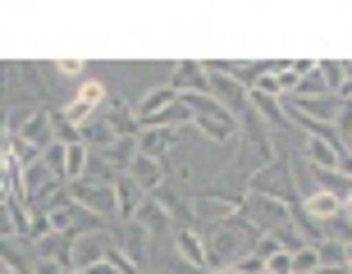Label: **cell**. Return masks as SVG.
<instances>
[{"mask_svg":"<svg viewBox=\"0 0 352 274\" xmlns=\"http://www.w3.org/2000/svg\"><path fill=\"white\" fill-rule=\"evenodd\" d=\"M201 233V242H206V265L215 274L229 270V265H238L243 256H252V251L261 247V229L238 210V215H229V220H215V224H201L197 229Z\"/></svg>","mask_w":352,"mask_h":274,"instance_id":"6da1fadb","label":"cell"},{"mask_svg":"<svg viewBox=\"0 0 352 274\" xmlns=\"http://www.w3.org/2000/svg\"><path fill=\"white\" fill-rule=\"evenodd\" d=\"M302 156H307L311 170H339V165H343V146L339 142H325V137H307Z\"/></svg>","mask_w":352,"mask_h":274,"instance_id":"8fae6325","label":"cell"},{"mask_svg":"<svg viewBox=\"0 0 352 274\" xmlns=\"http://www.w3.org/2000/svg\"><path fill=\"white\" fill-rule=\"evenodd\" d=\"M110 238H115V247L124 251V261L133 265V274H146V261H151V233H146L142 224H138V220H124Z\"/></svg>","mask_w":352,"mask_h":274,"instance_id":"5b68a950","label":"cell"},{"mask_svg":"<svg viewBox=\"0 0 352 274\" xmlns=\"http://www.w3.org/2000/svg\"><path fill=\"white\" fill-rule=\"evenodd\" d=\"M101 119L115 128V137H142V119L133 115L124 101H115V96H110V105L101 110Z\"/></svg>","mask_w":352,"mask_h":274,"instance_id":"7c38bea8","label":"cell"},{"mask_svg":"<svg viewBox=\"0 0 352 274\" xmlns=\"http://www.w3.org/2000/svg\"><path fill=\"white\" fill-rule=\"evenodd\" d=\"M334 128H339L343 146H352V96H343V110H339V119H334Z\"/></svg>","mask_w":352,"mask_h":274,"instance_id":"4316f807","label":"cell"},{"mask_svg":"<svg viewBox=\"0 0 352 274\" xmlns=\"http://www.w3.org/2000/svg\"><path fill=\"white\" fill-rule=\"evenodd\" d=\"M320 270V251L316 247H302L298 256H293V274H316Z\"/></svg>","mask_w":352,"mask_h":274,"instance_id":"484cf974","label":"cell"},{"mask_svg":"<svg viewBox=\"0 0 352 274\" xmlns=\"http://www.w3.org/2000/svg\"><path fill=\"white\" fill-rule=\"evenodd\" d=\"M138 151L142 156H151V160H165L174 151V128H142V137H138Z\"/></svg>","mask_w":352,"mask_h":274,"instance_id":"9a60e30c","label":"cell"},{"mask_svg":"<svg viewBox=\"0 0 352 274\" xmlns=\"http://www.w3.org/2000/svg\"><path fill=\"white\" fill-rule=\"evenodd\" d=\"M133 179H138V183H142V187H146V192H156V187H160V183H165V165H160V160H151V156H138V160H133Z\"/></svg>","mask_w":352,"mask_h":274,"instance_id":"ffe728a7","label":"cell"},{"mask_svg":"<svg viewBox=\"0 0 352 274\" xmlns=\"http://www.w3.org/2000/svg\"><path fill=\"white\" fill-rule=\"evenodd\" d=\"M265 270L270 274H293V251H274L270 261H265Z\"/></svg>","mask_w":352,"mask_h":274,"instance_id":"83f0119b","label":"cell"},{"mask_svg":"<svg viewBox=\"0 0 352 274\" xmlns=\"http://www.w3.org/2000/svg\"><path fill=\"white\" fill-rule=\"evenodd\" d=\"M138 224H142L146 233H156V229H174V220L160 210V201H151V196H146V206L138 210Z\"/></svg>","mask_w":352,"mask_h":274,"instance_id":"7402d4cb","label":"cell"},{"mask_svg":"<svg viewBox=\"0 0 352 274\" xmlns=\"http://www.w3.org/2000/svg\"><path fill=\"white\" fill-rule=\"evenodd\" d=\"M32 247H37L41 261H55L60 270H74V238L51 233V238H41V242H32Z\"/></svg>","mask_w":352,"mask_h":274,"instance_id":"4fadbf2b","label":"cell"},{"mask_svg":"<svg viewBox=\"0 0 352 274\" xmlns=\"http://www.w3.org/2000/svg\"><path fill=\"white\" fill-rule=\"evenodd\" d=\"M69 196H74V206L91 210L96 220H110V215H119V201H115V187H101V183H69Z\"/></svg>","mask_w":352,"mask_h":274,"instance_id":"8992f818","label":"cell"},{"mask_svg":"<svg viewBox=\"0 0 352 274\" xmlns=\"http://www.w3.org/2000/svg\"><path fill=\"white\" fill-rule=\"evenodd\" d=\"M146 187L138 179H133V174H119L115 179V201H119V220H138V210L146 206Z\"/></svg>","mask_w":352,"mask_h":274,"instance_id":"9c48e42d","label":"cell"},{"mask_svg":"<svg viewBox=\"0 0 352 274\" xmlns=\"http://www.w3.org/2000/svg\"><path fill=\"white\" fill-rule=\"evenodd\" d=\"M265 274H270V270H265Z\"/></svg>","mask_w":352,"mask_h":274,"instance_id":"d590c367","label":"cell"},{"mask_svg":"<svg viewBox=\"0 0 352 274\" xmlns=\"http://www.w3.org/2000/svg\"><path fill=\"white\" fill-rule=\"evenodd\" d=\"M311 96H334L329 91V82L320 78V69H311V73H302V87H298V101H311Z\"/></svg>","mask_w":352,"mask_h":274,"instance_id":"603a6c76","label":"cell"},{"mask_svg":"<svg viewBox=\"0 0 352 274\" xmlns=\"http://www.w3.org/2000/svg\"><path fill=\"white\" fill-rule=\"evenodd\" d=\"M302 210H307L311 220L329 224V220H339V215H343V196H334V192H311L307 201H302Z\"/></svg>","mask_w":352,"mask_h":274,"instance_id":"2e32d148","label":"cell"},{"mask_svg":"<svg viewBox=\"0 0 352 274\" xmlns=\"http://www.w3.org/2000/svg\"><path fill=\"white\" fill-rule=\"evenodd\" d=\"M316 274H348V265H320Z\"/></svg>","mask_w":352,"mask_h":274,"instance_id":"4dcf8cb0","label":"cell"},{"mask_svg":"<svg viewBox=\"0 0 352 274\" xmlns=\"http://www.w3.org/2000/svg\"><path fill=\"white\" fill-rule=\"evenodd\" d=\"M183 101L192 105V124L206 133L210 142H229V137H238V115L229 110V105H220L210 91H201V96H183Z\"/></svg>","mask_w":352,"mask_h":274,"instance_id":"3957f363","label":"cell"},{"mask_svg":"<svg viewBox=\"0 0 352 274\" xmlns=\"http://www.w3.org/2000/svg\"><path fill=\"white\" fill-rule=\"evenodd\" d=\"M220 274H243V270H234V265H229V270H220Z\"/></svg>","mask_w":352,"mask_h":274,"instance_id":"d6a6232c","label":"cell"},{"mask_svg":"<svg viewBox=\"0 0 352 274\" xmlns=\"http://www.w3.org/2000/svg\"><path fill=\"white\" fill-rule=\"evenodd\" d=\"M293 229L302 233V242H307V247H320V242H325V224L311 220L302 206H293Z\"/></svg>","mask_w":352,"mask_h":274,"instance_id":"44dd1931","label":"cell"},{"mask_svg":"<svg viewBox=\"0 0 352 274\" xmlns=\"http://www.w3.org/2000/svg\"><path fill=\"white\" fill-rule=\"evenodd\" d=\"M78 142L87 146V151H105V146L119 142V137H115V128H110V124H105V119L96 115L91 124H82V128H78Z\"/></svg>","mask_w":352,"mask_h":274,"instance_id":"ac0fdd59","label":"cell"},{"mask_svg":"<svg viewBox=\"0 0 352 274\" xmlns=\"http://www.w3.org/2000/svg\"><path fill=\"white\" fill-rule=\"evenodd\" d=\"M234 270H243V274H265V256H261V251H252V256H243Z\"/></svg>","mask_w":352,"mask_h":274,"instance_id":"f1b7e54d","label":"cell"},{"mask_svg":"<svg viewBox=\"0 0 352 274\" xmlns=\"http://www.w3.org/2000/svg\"><path fill=\"white\" fill-rule=\"evenodd\" d=\"M101 156L110 160V165H115L119 174H129V170H133V160L142 156V151H138V137H119V142H110V146H105Z\"/></svg>","mask_w":352,"mask_h":274,"instance_id":"d6986e66","label":"cell"},{"mask_svg":"<svg viewBox=\"0 0 352 274\" xmlns=\"http://www.w3.org/2000/svg\"><path fill=\"white\" fill-rule=\"evenodd\" d=\"M348 265H352V247H348Z\"/></svg>","mask_w":352,"mask_h":274,"instance_id":"836d02e7","label":"cell"},{"mask_svg":"<svg viewBox=\"0 0 352 274\" xmlns=\"http://www.w3.org/2000/svg\"><path fill=\"white\" fill-rule=\"evenodd\" d=\"M55 73H60V78H82V65H78V60H60Z\"/></svg>","mask_w":352,"mask_h":274,"instance_id":"f546056e","label":"cell"},{"mask_svg":"<svg viewBox=\"0 0 352 274\" xmlns=\"http://www.w3.org/2000/svg\"><path fill=\"white\" fill-rule=\"evenodd\" d=\"M41 160H46V170H51L55 179H65V165H69V146H65V142H51L46 151H41Z\"/></svg>","mask_w":352,"mask_h":274,"instance_id":"cb8c5ba5","label":"cell"},{"mask_svg":"<svg viewBox=\"0 0 352 274\" xmlns=\"http://www.w3.org/2000/svg\"><path fill=\"white\" fill-rule=\"evenodd\" d=\"M248 105L265 119V124H274V128H288V110H284V101H279V96H270V91H252Z\"/></svg>","mask_w":352,"mask_h":274,"instance_id":"e0dca14e","label":"cell"},{"mask_svg":"<svg viewBox=\"0 0 352 274\" xmlns=\"http://www.w3.org/2000/svg\"><path fill=\"white\" fill-rule=\"evenodd\" d=\"M343 215H348V220H352V192H348V201H343Z\"/></svg>","mask_w":352,"mask_h":274,"instance_id":"1f68e13d","label":"cell"},{"mask_svg":"<svg viewBox=\"0 0 352 274\" xmlns=\"http://www.w3.org/2000/svg\"><path fill=\"white\" fill-rule=\"evenodd\" d=\"M243 215H248L261 233H279V229H288L293 224V206H284V201H274V196H256L248 192V201H243Z\"/></svg>","mask_w":352,"mask_h":274,"instance_id":"277c9868","label":"cell"},{"mask_svg":"<svg viewBox=\"0 0 352 274\" xmlns=\"http://www.w3.org/2000/svg\"><path fill=\"white\" fill-rule=\"evenodd\" d=\"M206 73H210V96H215L220 105H229L234 115H243V110H248V101H252V91L243 87L238 78H229V73H224V65H206Z\"/></svg>","mask_w":352,"mask_h":274,"instance_id":"52a82bcc","label":"cell"},{"mask_svg":"<svg viewBox=\"0 0 352 274\" xmlns=\"http://www.w3.org/2000/svg\"><path fill=\"white\" fill-rule=\"evenodd\" d=\"M110 247H115V238L105 233H87V238H74V270H91V265H105V256H110Z\"/></svg>","mask_w":352,"mask_h":274,"instance_id":"ba28073f","label":"cell"},{"mask_svg":"<svg viewBox=\"0 0 352 274\" xmlns=\"http://www.w3.org/2000/svg\"><path fill=\"white\" fill-rule=\"evenodd\" d=\"M348 274H352V265H348Z\"/></svg>","mask_w":352,"mask_h":274,"instance_id":"e575fe53","label":"cell"},{"mask_svg":"<svg viewBox=\"0 0 352 274\" xmlns=\"http://www.w3.org/2000/svg\"><path fill=\"white\" fill-rule=\"evenodd\" d=\"M179 96H201V91H210V73L206 65H197V60H183L179 69H174V82H170Z\"/></svg>","mask_w":352,"mask_h":274,"instance_id":"30bf717a","label":"cell"},{"mask_svg":"<svg viewBox=\"0 0 352 274\" xmlns=\"http://www.w3.org/2000/svg\"><path fill=\"white\" fill-rule=\"evenodd\" d=\"M248 192L274 196V201H284V206H302V192H298V179H293V160H288V151L274 160V165H265V170L252 174Z\"/></svg>","mask_w":352,"mask_h":274,"instance_id":"7a4b0ae2","label":"cell"},{"mask_svg":"<svg viewBox=\"0 0 352 274\" xmlns=\"http://www.w3.org/2000/svg\"><path fill=\"white\" fill-rule=\"evenodd\" d=\"M316 251H320V265H348V247H343V242H329L325 238Z\"/></svg>","mask_w":352,"mask_h":274,"instance_id":"d4e9b609","label":"cell"},{"mask_svg":"<svg viewBox=\"0 0 352 274\" xmlns=\"http://www.w3.org/2000/svg\"><path fill=\"white\" fill-rule=\"evenodd\" d=\"M174 247H179L183 265H192V270H210V265H206V242H201L197 229H179V233H174Z\"/></svg>","mask_w":352,"mask_h":274,"instance_id":"5bb4252c","label":"cell"}]
</instances>
